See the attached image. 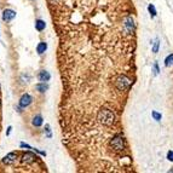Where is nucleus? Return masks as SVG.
Masks as SVG:
<instances>
[{"label":"nucleus","instance_id":"nucleus-1","mask_svg":"<svg viewBox=\"0 0 173 173\" xmlns=\"http://www.w3.org/2000/svg\"><path fill=\"white\" fill-rule=\"evenodd\" d=\"M97 119H98V121H99L102 125H104V126H111V125L114 124V121H115V114L110 109L102 108L99 110L98 115H97Z\"/></svg>","mask_w":173,"mask_h":173},{"label":"nucleus","instance_id":"nucleus-2","mask_svg":"<svg viewBox=\"0 0 173 173\" xmlns=\"http://www.w3.org/2000/svg\"><path fill=\"white\" fill-rule=\"evenodd\" d=\"M109 144L114 150L121 151V150H124L125 147H126V139H125V137L122 135H116V136H114L113 138L110 139Z\"/></svg>","mask_w":173,"mask_h":173},{"label":"nucleus","instance_id":"nucleus-3","mask_svg":"<svg viewBox=\"0 0 173 173\" xmlns=\"http://www.w3.org/2000/svg\"><path fill=\"white\" fill-rule=\"evenodd\" d=\"M131 83H132V81H131L130 78H127L126 75H120L115 80V86L120 91H125V90H128L130 88Z\"/></svg>","mask_w":173,"mask_h":173},{"label":"nucleus","instance_id":"nucleus-4","mask_svg":"<svg viewBox=\"0 0 173 173\" xmlns=\"http://www.w3.org/2000/svg\"><path fill=\"white\" fill-rule=\"evenodd\" d=\"M124 30L126 32V34H132L135 30V21L132 16H127L124 21Z\"/></svg>","mask_w":173,"mask_h":173},{"label":"nucleus","instance_id":"nucleus-5","mask_svg":"<svg viewBox=\"0 0 173 173\" xmlns=\"http://www.w3.org/2000/svg\"><path fill=\"white\" fill-rule=\"evenodd\" d=\"M32 102H33L32 96L28 95V93H24V95L21 96V98H19L18 104H19L21 108H27V107H29L30 104H32Z\"/></svg>","mask_w":173,"mask_h":173},{"label":"nucleus","instance_id":"nucleus-6","mask_svg":"<svg viewBox=\"0 0 173 173\" xmlns=\"http://www.w3.org/2000/svg\"><path fill=\"white\" fill-rule=\"evenodd\" d=\"M36 159L38 157L35 156V154H33V152H30V151H27V152H24V154L22 155L21 162H22V164H26V165H30V164H33Z\"/></svg>","mask_w":173,"mask_h":173},{"label":"nucleus","instance_id":"nucleus-7","mask_svg":"<svg viewBox=\"0 0 173 173\" xmlns=\"http://www.w3.org/2000/svg\"><path fill=\"white\" fill-rule=\"evenodd\" d=\"M16 160H17V152H9L6 156L3 157V164L10 166V165H14Z\"/></svg>","mask_w":173,"mask_h":173},{"label":"nucleus","instance_id":"nucleus-8","mask_svg":"<svg viewBox=\"0 0 173 173\" xmlns=\"http://www.w3.org/2000/svg\"><path fill=\"white\" fill-rule=\"evenodd\" d=\"M15 17H16V11H14V10H11V9L4 10V12H3V21L10 22V21H12Z\"/></svg>","mask_w":173,"mask_h":173},{"label":"nucleus","instance_id":"nucleus-9","mask_svg":"<svg viewBox=\"0 0 173 173\" xmlns=\"http://www.w3.org/2000/svg\"><path fill=\"white\" fill-rule=\"evenodd\" d=\"M38 79H39V81H41V83H47V81L51 79V75H50L48 72H46V70H41L38 75Z\"/></svg>","mask_w":173,"mask_h":173},{"label":"nucleus","instance_id":"nucleus-10","mask_svg":"<svg viewBox=\"0 0 173 173\" xmlns=\"http://www.w3.org/2000/svg\"><path fill=\"white\" fill-rule=\"evenodd\" d=\"M43 122H44V120H43V116L41 115H35L33 117V120H32V125L34 127H40V126L43 125Z\"/></svg>","mask_w":173,"mask_h":173},{"label":"nucleus","instance_id":"nucleus-11","mask_svg":"<svg viewBox=\"0 0 173 173\" xmlns=\"http://www.w3.org/2000/svg\"><path fill=\"white\" fill-rule=\"evenodd\" d=\"M35 90L39 91L40 93H44V92H46V91L48 90V85L46 83H41V81H40L39 84L35 85Z\"/></svg>","mask_w":173,"mask_h":173},{"label":"nucleus","instance_id":"nucleus-12","mask_svg":"<svg viewBox=\"0 0 173 173\" xmlns=\"http://www.w3.org/2000/svg\"><path fill=\"white\" fill-rule=\"evenodd\" d=\"M46 50H47V44H46V43L41 41V43L38 44V46H36V52H38L39 55H43Z\"/></svg>","mask_w":173,"mask_h":173},{"label":"nucleus","instance_id":"nucleus-13","mask_svg":"<svg viewBox=\"0 0 173 173\" xmlns=\"http://www.w3.org/2000/svg\"><path fill=\"white\" fill-rule=\"evenodd\" d=\"M45 27H46V23H45V21H43V19H36L35 21V29L39 30V32L44 30Z\"/></svg>","mask_w":173,"mask_h":173},{"label":"nucleus","instance_id":"nucleus-14","mask_svg":"<svg viewBox=\"0 0 173 173\" xmlns=\"http://www.w3.org/2000/svg\"><path fill=\"white\" fill-rule=\"evenodd\" d=\"M165 65H166V67H172V65H173V53L166 57V59H165Z\"/></svg>","mask_w":173,"mask_h":173},{"label":"nucleus","instance_id":"nucleus-15","mask_svg":"<svg viewBox=\"0 0 173 173\" xmlns=\"http://www.w3.org/2000/svg\"><path fill=\"white\" fill-rule=\"evenodd\" d=\"M148 11L150 12V16H151V18H154V17L156 16V9H155V6L152 5V4H150V5L148 6Z\"/></svg>","mask_w":173,"mask_h":173},{"label":"nucleus","instance_id":"nucleus-16","mask_svg":"<svg viewBox=\"0 0 173 173\" xmlns=\"http://www.w3.org/2000/svg\"><path fill=\"white\" fill-rule=\"evenodd\" d=\"M151 116L154 117V120L157 121V122H159V121H161V117H162L161 114H159L157 111H155V110H154V111H151Z\"/></svg>","mask_w":173,"mask_h":173},{"label":"nucleus","instance_id":"nucleus-17","mask_svg":"<svg viewBox=\"0 0 173 173\" xmlns=\"http://www.w3.org/2000/svg\"><path fill=\"white\" fill-rule=\"evenodd\" d=\"M159 46H160V40L156 39V40H155V43H154V46H152V52H154V53H157Z\"/></svg>","mask_w":173,"mask_h":173},{"label":"nucleus","instance_id":"nucleus-18","mask_svg":"<svg viewBox=\"0 0 173 173\" xmlns=\"http://www.w3.org/2000/svg\"><path fill=\"white\" fill-rule=\"evenodd\" d=\"M152 72H154V75H155V76L159 75L160 70H159V64H157V62H155L154 65H152Z\"/></svg>","mask_w":173,"mask_h":173},{"label":"nucleus","instance_id":"nucleus-19","mask_svg":"<svg viewBox=\"0 0 173 173\" xmlns=\"http://www.w3.org/2000/svg\"><path fill=\"white\" fill-rule=\"evenodd\" d=\"M167 159H168L169 161H173V150H169V151L167 152Z\"/></svg>","mask_w":173,"mask_h":173},{"label":"nucleus","instance_id":"nucleus-20","mask_svg":"<svg viewBox=\"0 0 173 173\" xmlns=\"http://www.w3.org/2000/svg\"><path fill=\"white\" fill-rule=\"evenodd\" d=\"M46 132H47V137L51 138V132H50V126L48 125H46Z\"/></svg>","mask_w":173,"mask_h":173},{"label":"nucleus","instance_id":"nucleus-21","mask_svg":"<svg viewBox=\"0 0 173 173\" xmlns=\"http://www.w3.org/2000/svg\"><path fill=\"white\" fill-rule=\"evenodd\" d=\"M10 132H11V126H10V127L7 128V132H6V135H7V136L10 135Z\"/></svg>","mask_w":173,"mask_h":173}]
</instances>
